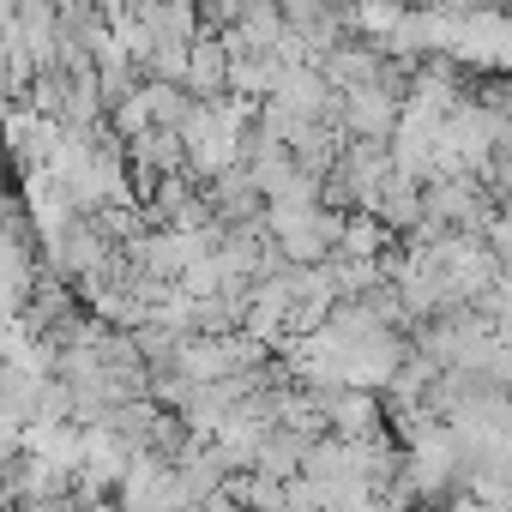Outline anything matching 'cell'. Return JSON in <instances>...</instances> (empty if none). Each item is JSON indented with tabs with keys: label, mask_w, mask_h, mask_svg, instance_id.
<instances>
[{
	"label": "cell",
	"mask_w": 512,
	"mask_h": 512,
	"mask_svg": "<svg viewBox=\"0 0 512 512\" xmlns=\"http://www.w3.org/2000/svg\"><path fill=\"white\" fill-rule=\"evenodd\" d=\"M392 115H398V109H392L386 91H368V85L350 91V121H356V127H374V133H380V127H392Z\"/></svg>",
	"instance_id": "cell-1"
}]
</instances>
